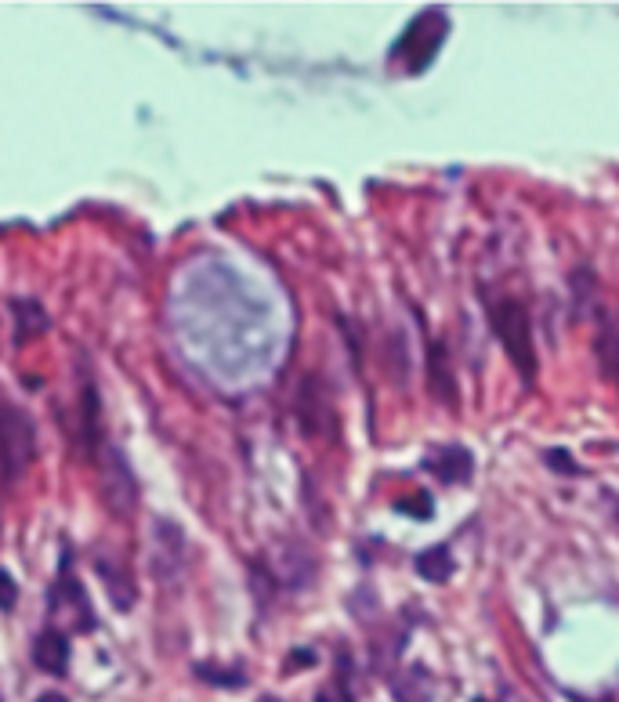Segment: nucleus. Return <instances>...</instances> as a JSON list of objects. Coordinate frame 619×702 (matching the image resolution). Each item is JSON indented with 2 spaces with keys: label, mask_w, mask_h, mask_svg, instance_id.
<instances>
[{
  "label": "nucleus",
  "mask_w": 619,
  "mask_h": 702,
  "mask_svg": "<svg viewBox=\"0 0 619 702\" xmlns=\"http://www.w3.org/2000/svg\"><path fill=\"white\" fill-rule=\"evenodd\" d=\"M294 417H297V427H301V435L305 438H330L334 435L337 413H334V399H330L323 377H315L312 373V377L301 380L297 399H294Z\"/></svg>",
  "instance_id": "obj_4"
},
{
  "label": "nucleus",
  "mask_w": 619,
  "mask_h": 702,
  "mask_svg": "<svg viewBox=\"0 0 619 702\" xmlns=\"http://www.w3.org/2000/svg\"><path fill=\"white\" fill-rule=\"evenodd\" d=\"M153 576L171 583L174 576H181L185 569V540H181V529L174 522H156L153 525Z\"/></svg>",
  "instance_id": "obj_5"
},
{
  "label": "nucleus",
  "mask_w": 619,
  "mask_h": 702,
  "mask_svg": "<svg viewBox=\"0 0 619 702\" xmlns=\"http://www.w3.org/2000/svg\"><path fill=\"white\" fill-rule=\"evenodd\" d=\"M594 355H598L601 377L619 384V312L612 319H605V326L598 333V344H594Z\"/></svg>",
  "instance_id": "obj_9"
},
{
  "label": "nucleus",
  "mask_w": 619,
  "mask_h": 702,
  "mask_svg": "<svg viewBox=\"0 0 619 702\" xmlns=\"http://www.w3.org/2000/svg\"><path fill=\"white\" fill-rule=\"evenodd\" d=\"M37 456V427L15 402H0V471L8 482H19Z\"/></svg>",
  "instance_id": "obj_2"
},
{
  "label": "nucleus",
  "mask_w": 619,
  "mask_h": 702,
  "mask_svg": "<svg viewBox=\"0 0 619 702\" xmlns=\"http://www.w3.org/2000/svg\"><path fill=\"white\" fill-rule=\"evenodd\" d=\"M547 460H551L554 467H562V471H576V464H572L569 456H562V453H547Z\"/></svg>",
  "instance_id": "obj_16"
},
{
  "label": "nucleus",
  "mask_w": 619,
  "mask_h": 702,
  "mask_svg": "<svg viewBox=\"0 0 619 702\" xmlns=\"http://www.w3.org/2000/svg\"><path fill=\"white\" fill-rule=\"evenodd\" d=\"M489 319H493L496 341L504 344L507 359L515 362L518 377L529 388L536 380V348H533V323H529L525 304L515 301V297H504V301H496L489 308Z\"/></svg>",
  "instance_id": "obj_1"
},
{
  "label": "nucleus",
  "mask_w": 619,
  "mask_h": 702,
  "mask_svg": "<svg viewBox=\"0 0 619 702\" xmlns=\"http://www.w3.org/2000/svg\"><path fill=\"white\" fill-rule=\"evenodd\" d=\"M424 467H428L439 482H467L471 471H475V456L467 453L464 446H439L424 460Z\"/></svg>",
  "instance_id": "obj_7"
},
{
  "label": "nucleus",
  "mask_w": 619,
  "mask_h": 702,
  "mask_svg": "<svg viewBox=\"0 0 619 702\" xmlns=\"http://www.w3.org/2000/svg\"><path fill=\"white\" fill-rule=\"evenodd\" d=\"M33 663L51 677H62L69 670V637L58 627L40 630L33 641Z\"/></svg>",
  "instance_id": "obj_6"
},
{
  "label": "nucleus",
  "mask_w": 619,
  "mask_h": 702,
  "mask_svg": "<svg viewBox=\"0 0 619 702\" xmlns=\"http://www.w3.org/2000/svg\"><path fill=\"white\" fill-rule=\"evenodd\" d=\"M196 674L200 677H207V681H214V684H243V674H214V670H210V666H196Z\"/></svg>",
  "instance_id": "obj_15"
},
{
  "label": "nucleus",
  "mask_w": 619,
  "mask_h": 702,
  "mask_svg": "<svg viewBox=\"0 0 619 702\" xmlns=\"http://www.w3.org/2000/svg\"><path fill=\"white\" fill-rule=\"evenodd\" d=\"M37 702H69V699H66V695H58V692H44Z\"/></svg>",
  "instance_id": "obj_17"
},
{
  "label": "nucleus",
  "mask_w": 619,
  "mask_h": 702,
  "mask_svg": "<svg viewBox=\"0 0 619 702\" xmlns=\"http://www.w3.org/2000/svg\"><path fill=\"white\" fill-rule=\"evenodd\" d=\"M15 601H19V587H15L8 569H0V612H11Z\"/></svg>",
  "instance_id": "obj_14"
},
{
  "label": "nucleus",
  "mask_w": 619,
  "mask_h": 702,
  "mask_svg": "<svg viewBox=\"0 0 619 702\" xmlns=\"http://www.w3.org/2000/svg\"><path fill=\"white\" fill-rule=\"evenodd\" d=\"M95 464H98V489H102V500H105V507H109V514L131 518L134 507H138V478H134L127 456L105 442V446L98 449Z\"/></svg>",
  "instance_id": "obj_3"
},
{
  "label": "nucleus",
  "mask_w": 619,
  "mask_h": 702,
  "mask_svg": "<svg viewBox=\"0 0 619 702\" xmlns=\"http://www.w3.org/2000/svg\"><path fill=\"white\" fill-rule=\"evenodd\" d=\"M95 572L102 576V583H105V590H109V598H113V605L120 608V612H127V608H134V579H131V572L124 569V565H116V576H113V569H109V561L105 558H98L95 561Z\"/></svg>",
  "instance_id": "obj_10"
},
{
  "label": "nucleus",
  "mask_w": 619,
  "mask_h": 702,
  "mask_svg": "<svg viewBox=\"0 0 619 702\" xmlns=\"http://www.w3.org/2000/svg\"><path fill=\"white\" fill-rule=\"evenodd\" d=\"M417 576L428 579V583H446L449 576H453V554H449L446 543H439V547H431V551L417 554Z\"/></svg>",
  "instance_id": "obj_12"
},
{
  "label": "nucleus",
  "mask_w": 619,
  "mask_h": 702,
  "mask_svg": "<svg viewBox=\"0 0 619 702\" xmlns=\"http://www.w3.org/2000/svg\"><path fill=\"white\" fill-rule=\"evenodd\" d=\"M428 384H431V391H435V399H439L442 406H457V380H453V370H449V355H446V344H442V341L431 344Z\"/></svg>",
  "instance_id": "obj_8"
},
{
  "label": "nucleus",
  "mask_w": 619,
  "mask_h": 702,
  "mask_svg": "<svg viewBox=\"0 0 619 702\" xmlns=\"http://www.w3.org/2000/svg\"><path fill=\"white\" fill-rule=\"evenodd\" d=\"M11 312H15V344H26L29 337L48 333L51 319L37 301H11Z\"/></svg>",
  "instance_id": "obj_11"
},
{
  "label": "nucleus",
  "mask_w": 619,
  "mask_h": 702,
  "mask_svg": "<svg viewBox=\"0 0 619 702\" xmlns=\"http://www.w3.org/2000/svg\"><path fill=\"white\" fill-rule=\"evenodd\" d=\"M315 702H355V695H352V684L344 681V674H341V677H334V681L326 684L323 692L315 695Z\"/></svg>",
  "instance_id": "obj_13"
}]
</instances>
